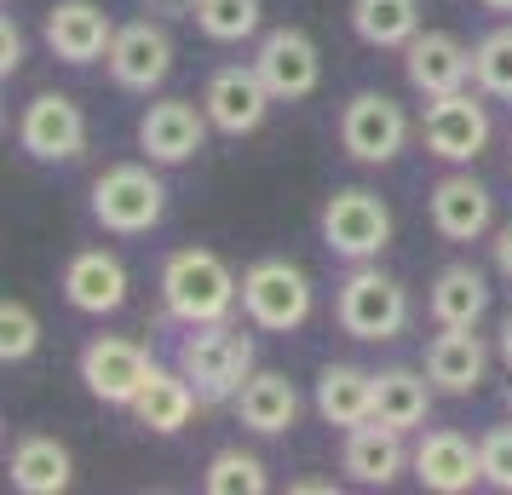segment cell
Segmentation results:
<instances>
[{
  "instance_id": "1",
  "label": "cell",
  "mask_w": 512,
  "mask_h": 495,
  "mask_svg": "<svg viewBox=\"0 0 512 495\" xmlns=\"http://www.w3.org/2000/svg\"><path fill=\"white\" fill-rule=\"evenodd\" d=\"M242 306V277L213 248H179L162 265V311L173 323H225Z\"/></svg>"
},
{
  "instance_id": "2",
  "label": "cell",
  "mask_w": 512,
  "mask_h": 495,
  "mask_svg": "<svg viewBox=\"0 0 512 495\" xmlns=\"http://www.w3.org/2000/svg\"><path fill=\"white\" fill-rule=\"evenodd\" d=\"M179 369L190 375V386L202 392V403H236V392L254 375V340L225 323H196L179 340Z\"/></svg>"
},
{
  "instance_id": "3",
  "label": "cell",
  "mask_w": 512,
  "mask_h": 495,
  "mask_svg": "<svg viewBox=\"0 0 512 495\" xmlns=\"http://www.w3.org/2000/svg\"><path fill=\"white\" fill-rule=\"evenodd\" d=\"M334 323L351 334V340H397V334L409 329V288L386 277L380 265H357L340 294H334Z\"/></svg>"
},
{
  "instance_id": "4",
  "label": "cell",
  "mask_w": 512,
  "mask_h": 495,
  "mask_svg": "<svg viewBox=\"0 0 512 495\" xmlns=\"http://www.w3.org/2000/svg\"><path fill=\"white\" fill-rule=\"evenodd\" d=\"M167 213V185L144 162H116L93 179V219L110 236H144Z\"/></svg>"
},
{
  "instance_id": "5",
  "label": "cell",
  "mask_w": 512,
  "mask_h": 495,
  "mask_svg": "<svg viewBox=\"0 0 512 495\" xmlns=\"http://www.w3.org/2000/svg\"><path fill=\"white\" fill-rule=\"evenodd\" d=\"M311 277L294 260H254L242 271V317L259 334H294L311 317Z\"/></svg>"
},
{
  "instance_id": "6",
  "label": "cell",
  "mask_w": 512,
  "mask_h": 495,
  "mask_svg": "<svg viewBox=\"0 0 512 495\" xmlns=\"http://www.w3.org/2000/svg\"><path fill=\"white\" fill-rule=\"evenodd\" d=\"M409 144V110L392 93H351L340 110V150L363 167H386Z\"/></svg>"
},
{
  "instance_id": "7",
  "label": "cell",
  "mask_w": 512,
  "mask_h": 495,
  "mask_svg": "<svg viewBox=\"0 0 512 495\" xmlns=\"http://www.w3.org/2000/svg\"><path fill=\"white\" fill-rule=\"evenodd\" d=\"M323 242H328V254H340L351 265L380 260V248L392 242V208L363 185L334 190L323 208Z\"/></svg>"
},
{
  "instance_id": "8",
  "label": "cell",
  "mask_w": 512,
  "mask_h": 495,
  "mask_svg": "<svg viewBox=\"0 0 512 495\" xmlns=\"http://www.w3.org/2000/svg\"><path fill=\"white\" fill-rule=\"evenodd\" d=\"M489 110L478 98L466 93H443V98H426V121H420V144H426V156H438L449 167H466L478 162L489 150Z\"/></svg>"
},
{
  "instance_id": "9",
  "label": "cell",
  "mask_w": 512,
  "mask_h": 495,
  "mask_svg": "<svg viewBox=\"0 0 512 495\" xmlns=\"http://www.w3.org/2000/svg\"><path fill=\"white\" fill-rule=\"evenodd\" d=\"M156 375V357L144 352L139 340H121V334H98L81 352V380L98 403H116L133 409V398L144 392V380Z\"/></svg>"
},
{
  "instance_id": "10",
  "label": "cell",
  "mask_w": 512,
  "mask_h": 495,
  "mask_svg": "<svg viewBox=\"0 0 512 495\" xmlns=\"http://www.w3.org/2000/svg\"><path fill=\"white\" fill-rule=\"evenodd\" d=\"M18 144L35 162H75L87 150V110L70 93H35L18 116Z\"/></svg>"
},
{
  "instance_id": "11",
  "label": "cell",
  "mask_w": 512,
  "mask_h": 495,
  "mask_svg": "<svg viewBox=\"0 0 512 495\" xmlns=\"http://www.w3.org/2000/svg\"><path fill=\"white\" fill-rule=\"evenodd\" d=\"M110 81L121 93H156L173 70V35L162 18H139V24H121L110 41Z\"/></svg>"
},
{
  "instance_id": "12",
  "label": "cell",
  "mask_w": 512,
  "mask_h": 495,
  "mask_svg": "<svg viewBox=\"0 0 512 495\" xmlns=\"http://www.w3.org/2000/svg\"><path fill=\"white\" fill-rule=\"evenodd\" d=\"M271 104H277V93L265 87V75H259L254 64H225V70H213L208 93H202L208 121L219 127V133H231V139L259 133L265 116H271Z\"/></svg>"
},
{
  "instance_id": "13",
  "label": "cell",
  "mask_w": 512,
  "mask_h": 495,
  "mask_svg": "<svg viewBox=\"0 0 512 495\" xmlns=\"http://www.w3.org/2000/svg\"><path fill=\"white\" fill-rule=\"evenodd\" d=\"M208 127L213 121L202 104H190V98H156L139 116V150L156 167H179L208 144Z\"/></svg>"
},
{
  "instance_id": "14",
  "label": "cell",
  "mask_w": 512,
  "mask_h": 495,
  "mask_svg": "<svg viewBox=\"0 0 512 495\" xmlns=\"http://www.w3.org/2000/svg\"><path fill=\"white\" fill-rule=\"evenodd\" d=\"M254 70L265 75V87H271L282 104H294V98L317 93V81H323V52H317V41H311L305 29H271L254 52Z\"/></svg>"
},
{
  "instance_id": "15",
  "label": "cell",
  "mask_w": 512,
  "mask_h": 495,
  "mask_svg": "<svg viewBox=\"0 0 512 495\" xmlns=\"http://www.w3.org/2000/svg\"><path fill=\"white\" fill-rule=\"evenodd\" d=\"M426 213H432V231L443 242H484L495 225V196L472 173H443L426 196Z\"/></svg>"
},
{
  "instance_id": "16",
  "label": "cell",
  "mask_w": 512,
  "mask_h": 495,
  "mask_svg": "<svg viewBox=\"0 0 512 495\" xmlns=\"http://www.w3.org/2000/svg\"><path fill=\"white\" fill-rule=\"evenodd\" d=\"M47 35L52 58H64V64H98V58H110V41H116V24H110V12L93 6V0H58L47 12Z\"/></svg>"
},
{
  "instance_id": "17",
  "label": "cell",
  "mask_w": 512,
  "mask_h": 495,
  "mask_svg": "<svg viewBox=\"0 0 512 495\" xmlns=\"http://www.w3.org/2000/svg\"><path fill=\"white\" fill-rule=\"evenodd\" d=\"M403 75L420 98H443V93H461L472 81V52L449 35V29H420L415 41L403 47Z\"/></svg>"
},
{
  "instance_id": "18",
  "label": "cell",
  "mask_w": 512,
  "mask_h": 495,
  "mask_svg": "<svg viewBox=\"0 0 512 495\" xmlns=\"http://www.w3.org/2000/svg\"><path fill=\"white\" fill-rule=\"evenodd\" d=\"M415 478H420V490H432V495L472 490V484L484 478L478 444H472V438H461V432H449V426L426 432V438L415 444Z\"/></svg>"
},
{
  "instance_id": "19",
  "label": "cell",
  "mask_w": 512,
  "mask_h": 495,
  "mask_svg": "<svg viewBox=\"0 0 512 495\" xmlns=\"http://www.w3.org/2000/svg\"><path fill=\"white\" fill-rule=\"evenodd\" d=\"M489 375V346L478 329H443L426 340V380L449 392V398H466L478 392Z\"/></svg>"
},
{
  "instance_id": "20",
  "label": "cell",
  "mask_w": 512,
  "mask_h": 495,
  "mask_svg": "<svg viewBox=\"0 0 512 495\" xmlns=\"http://www.w3.org/2000/svg\"><path fill=\"white\" fill-rule=\"evenodd\" d=\"M64 300L87 317H110V311L127 306V265L110 254V248H81L70 265H64Z\"/></svg>"
},
{
  "instance_id": "21",
  "label": "cell",
  "mask_w": 512,
  "mask_h": 495,
  "mask_svg": "<svg viewBox=\"0 0 512 495\" xmlns=\"http://www.w3.org/2000/svg\"><path fill=\"white\" fill-rule=\"evenodd\" d=\"M340 467H346L363 490H386V484H397L403 467H415V455L403 449V432H392V426H380V421H363V426L346 432Z\"/></svg>"
},
{
  "instance_id": "22",
  "label": "cell",
  "mask_w": 512,
  "mask_h": 495,
  "mask_svg": "<svg viewBox=\"0 0 512 495\" xmlns=\"http://www.w3.org/2000/svg\"><path fill=\"white\" fill-rule=\"evenodd\" d=\"M6 478H12V490H24V495H64L70 478H75V461L52 432H24V438L12 444Z\"/></svg>"
},
{
  "instance_id": "23",
  "label": "cell",
  "mask_w": 512,
  "mask_h": 495,
  "mask_svg": "<svg viewBox=\"0 0 512 495\" xmlns=\"http://www.w3.org/2000/svg\"><path fill=\"white\" fill-rule=\"evenodd\" d=\"M196 403H202V392L190 386V375L173 363V369H162L156 363V375L144 380V392L133 398V421L144 426V432H162V438H173V432H185L190 415H196Z\"/></svg>"
},
{
  "instance_id": "24",
  "label": "cell",
  "mask_w": 512,
  "mask_h": 495,
  "mask_svg": "<svg viewBox=\"0 0 512 495\" xmlns=\"http://www.w3.org/2000/svg\"><path fill=\"white\" fill-rule=\"evenodd\" d=\"M236 421L259 432V438H282L288 426L300 421V392H294V380L277 375V369H254L248 386L236 392Z\"/></svg>"
},
{
  "instance_id": "25",
  "label": "cell",
  "mask_w": 512,
  "mask_h": 495,
  "mask_svg": "<svg viewBox=\"0 0 512 495\" xmlns=\"http://www.w3.org/2000/svg\"><path fill=\"white\" fill-rule=\"evenodd\" d=\"M426 311L438 329H478L489 311V283L478 265H443L432 277V294H426Z\"/></svg>"
},
{
  "instance_id": "26",
  "label": "cell",
  "mask_w": 512,
  "mask_h": 495,
  "mask_svg": "<svg viewBox=\"0 0 512 495\" xmlns=\"http://www.w3.org/2000/svg\"><path fill=\"white\" fill-rule=\"evenodd\" d=\"M432 380H426V369H380L374 375V421L392 426V432H420L426 426V415H432Z\"/></svg>"
},
{
  "instance_id": "27",
  "label": "cell",
  "mask_w": 512,
  "mask_h": 495,
  "mask_svg": "<svg viewBox=\"0 0 512 495\" xmlns=\"http://www.w3.org/2000/svg\"><path fill=\"white\" fill-rule=\"evenodd\" d=\"M317 415L328 426H363L374 421V375L357 363H328L317 375Z\"/></svg>"
},
{
  "instance_id": "28",
  "label": "cell",
  "mask_w": 512,
  "mask_h": 495,
  "mask_svg": "<svg viewBox=\"0 0 512 495\" xmlns=\"http://www.w3.org/2000/svg\"><path fill=\"white\" fill-rule=\"evenodd\" d=\"M351 29L363 47L403 52L420 35V0H351Z\"/></svg>"
},
{
  "instance_id": "29",
  "label": "cell",
  "mask_w": 512,
  "mask_h": 495,
  "mask_svg": "<svg viewBox=\"0 0 512 495\" xmlns=\"http://www.w3.org/2000/svg\"><path fill=\"white\" fill-rule=\"evenodd\" d=\"M472 87H478L484 98L512 104V24L489 29L484 41L472 47Z\"/></svg>"
},
{
  "instance_id": "30",
  "label": "cell",
  "mask_w": 512,
  "mask_h": 495,
  "mask_svg": "<svg viewBox=\"0 0 512 495\" xmlns=\"http://www.w3.org/2000/svg\"><path fill=\"white\" fill-rule=\"evenodd\" d=\"M271 484L265 478V461L259 455H242V449H219L202 472V490L208 495H259Z\"/></svg>"
},
{
  "instance_id": "31",
  "label": "cell",
  "mask_w": 512,
  "mask_h": 495,
  "mask_svg": "<svg viewBox=\"0 0 512 495\" xmlns=\"http://www.w3.org/2000/svg\"><path fill=\"white\" fill-rule=\"evenodd\" d=\"M190 18L208 41H248L265 12H259V0H196Z\"/></svg>"
},
{
  "instance_id": "32",
  "label": "cell",
  "mask_w": 512,
  "mask_h": 495,
  "mask_svg": "<svg viewBox=\"0 0 512 495\" xmlns=\"http://www.w3.org/2000/svg\"><path fill=\"white\" fill-rule=\"evenodd\" d=\"M41 346V317L24 300H6L0 306V363H24Z\"/></svg>"
},
{
  "instance_id": "33",
  "label": "cell",
  "mask_w": 512,
  "mask_h": 495,
  "mask_svg": "<svg viewBox=\"0 0 512 495\" xmlns=\"http://www.w3.org/2000/svg\"><path fill=\"white\" fill-rule=\"evenodd\" d=\"M478 461H484V484L512 495V426H495L478 438Z\"/></svg>"
},
{
  "instance_id": "34",
  "label": "cell",
  "mask_w": 512,
  "mask_h": 495,
  "mask_svg": "<svg viewBox=\"0 0 512 495\" xmlns=\"http://www.w3.org/2000/svg\"><path fill=\"white\" fill-rule=\"evenodd\" d=\"M18 70H24V29L6 12L0 18V75H18Z\"/></svg>"
},
{
  "instance_id": "35",
  "label": "cell",
  "mask_w": 512,
  "mask_h": 495,
  "mask_svg": "<svg viewBox=\"0 0 512 495\" xmlns=\"http://www.w3.org/2000/svg\"><path fill=\"white\" fill-rule=\"evenodd\" d=\"M489 254H495V271H501V277L512 283V219L501 225V231H495V242H489Z\"/></svg>"
},
{
  "instance_id": "36",
  "label": "cell",
  "mask_w": 512,
  "mask_h": 495,
  "mask_svg": "<svg viewBox=\"0 0 512 495\" xmlns=\"http://www.w3.org/2000/svg\"><path fill=\"white\" fill-rule=\"evenodd\" d=\"M144 12H156V18H190L196 0H144Z\"/></svg>"
},
{
  "instance_id": "37",
  "label": "cell",
  "mask_w": 512,
  "mask_h": 495,
  "mask_svg": "<svg viewBox=\"0 0 512 495\" xmlns=\"http://www.w3.org/2000/svg\"><path fill=\"white\" fill-rule=\"evenodd\" d=\"M501 363H507V369H512V317H507V323H501Z\"/></svg>"
},
{
  "instance_id": "38",
  "label": "cell",
  "mask_w": 512,
  "mask_h": 495,
  "mask_svg": "<svg viewBox=\"0 0 512 495\" xmlns=\"http://www.w3.org/2000/svg\"><path fill=\"white\" fill-rule=\"evenodd\" d=\"M484 12H512V0H478Z\"/></svg>"
}]
</instances>
